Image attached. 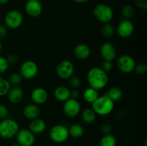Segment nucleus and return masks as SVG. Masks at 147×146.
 I'll return each instance as SVG.
<instances>
[{
	"instance_id": "obj_26",
	"label": "nucleus",
	"mask_w": 147,
	"mask_h": 146,
	"mask_svg": "<svg viewBox=\"0 0 147 146\" xmlns=\"http://www.w3.org/2000/svg\"><path fill=\"white\" fill-rule=\"evenodd\" d=\"M11 87V84L8 80L0 77V97L7 95Z\"/></svg>"
},
{
	"instance_id": "obj_25",
	"label": "nucleus",
	"mask_w": 147,
	"mask_h": 146,
	"mask_svg": "<svg viewBox=\"0 0 147 146\" xmlns=\"http://www.w3.org/2000/svg\"><path fill=\"white\" fill-rule=\"evenodd\" d=\"M116 140L111 134L104 135L100 140V146H116Z\"/></svg>"
},
{
	"instance_id": "obj_15",
	"label": "nucleus",
	"mask_w": 147,
	"mask_h": 146,
	"mask_svg": "<svg viewBox=\"0 0 147 146\" xmlns=\"http://www.w3.org/2000/svg\"><path fill=\"white\" fill-rule=\"evenodd\" d=\"M31 99L36 104H42L47 102L48 94L45 89L42 87H37L34 89L31 93Z\"/></svg>"
},
{
	"instance_id": "obj_21",
	"label": "nucleus",
	"mask_w": 147,
	"mask_h": 146,
	"mask_svg": "<svg viewBox=\"0 0 147 146\" xmlns=\"http://www.w3.org/2000/svg\"><path fill=\"white\" fill-rule=\"evenodd\" d=\"M98 97V90L90 87L86 89L83 93V99L86 102L90 103V104H92Z\"/></svg>"
},
{
	"instance_id": "obj_32",
	"label": "nucleus",
	"mask_w": 147,
	"mask_h": 146,
	"mask_svg": "<svg viewBox=\"0 0 147 146\" xmlns=\"http://www.w3.org/2000/svg\"><path fill=\"white\" fill-rule=\"evenodd\" d=\"M9 64L7 58L0 57V73L7 71L9 68Z\"/></svg>"
},
{
	"instance_id": "obj_28",
	"label": "nucleus",
	"mask_w": 147,
	"mask_h": 146,
	"mask_svg": "<svg viewBox=\"0 0 147 146\" xmlns=\"http://www.w3.org/2000/svg\"><path fill=\"white\" fill-rule=\"evenodd\" d=\"M101 32L102 34L106 38H110V37H113V34H114L113 26L111 25L110 23H105L102 27Z\"/></svg>"
},
{
	"instance_id": "obj_19",
	"label": "nucleus",
	"mask_w": 147,
	"mask_h": 146,
	"mask_svg": "<svg viewBox=\"0 0 147 146\" xmlns=\"http://www.w3.org/2000/svg\"><path fill=\"white\" fill-rule=\"evenodd\" d=\"M75 57L78 60H86L90 54V48L86 44H79L73 50Z\"/></svg>"
},
{
	"instance_id": "obj_39",
	"label": "nucleus",
	"mask_w": 147,
	"mask_h": 146,
	"mask_svg": "<svg viewBox=\"0 0 147 146\" xmlns=\"http://www.w3.org/2000/svg\"><path fill=\"white\" fill-rule=\"evenodd\" d=\"M79 94H79V92L76 89H75L73 91H70V98L76 99L77 100L78 97H79Z\"/></svg>"
},
{
	"instance_id": "obj_38",
	"label": "nucleus",
	"mask_w": 147,
	"mask_h": 146,
	"mask_svg": "<svg viewBox=\"0 0 147 146\" xmlns=\"http://www.w3.org/2000/svg\"><path fill=\"white\" fill-rule=\"evenodd\" d=\"M7 61H8L9 64H14L17 62L18 60V57L15 54H11L8 57V58H7Z\"/></svg>"
},
{
	"instance_id": "obj_12",
	"label": "nucleus",
	"mask_w": 147,
	"mask_h": 146,
	"mask_svg": "<svg viewBox=\"0 0 147 146\" xmlns=\"http://www.w3.org/2000/svg\"><path fill=\"white\" fill-rule=\"evenodd\" d=\"M100 54L104 61L112 62L117 55V52H116V47H114L112 43L111 42H105L100 47Z\"/></svg>"
},
{
	"instance_id": "obj_33",
	"label": "nucleus",
	"mask_w": 147,
	"mask_h": 146,
	"mask_svg": "<svg viewBox=\"0 0 147 146\" xmlns=\"http://www.w3.org/2000/svg\"><path fill=\"white\" fill-rule=\"evenodd\" d=\"M9 115L8 109L5 105L0 104V120H4L7 118Z\"/></svg>"
},
{
	"instance_id": "obj_8",
	"label": "nucleus",
	"mask_w": 147,
	"mask_h": 146,
	"mask_svg": "<svg viewBox=\"0 0 147 146\" xmlns=\"http://www.w3.org/2000/svg\"><path fill=\"white\" fill-rule=\"evenodd\" d=\"M74 70V65L73 63L70 60H65L57 64L56 72L59 77L63 80H67L73 76Z\"/></svg>"
},
{
	"instance_id": "obj_13",
	"label": "nucleus",
	"mask_w": 147,
	"mask_h": 146,
	"mask_svg": "<svg viewBox=\"0 0 147 146\" xmlns=\"http://www.w3.org/2000/svg\"><path fill=\"white\" fill-rule=\"evenodd\" d=\"M26 13L31 17H37L41 14L42 6L39 0H28L24 7Z\"/></svg>"
},
{
	"instance_id": "obj_35",
	"label": "nucleus",
	"mask_w": 147,
	"mask_h": 146,
	"mask_svg": "<svg viewBox=\"0 0 147 146\" xmlns=\"http://www.w3.org/2000/svg\"><path fill=\"white\" fill-rule=\"evenodd\" d=\"M136 4L139 8L146 9H147V0H135Z\"/></svg>"
},
{
	"instance_id": "obj_23",
	"label": "nucleus",
	"mask_w": 147,
	"mask_h": 146,
	"mask_svg": "<svg viewBox=\"0 0 147 146\" xmlns=\"http://www.w3.org/2000/svg\"><path fill=\"white\" fill-rule=\"evenodd\" d=\"M96 115L93 109H86L82 112V119L83 122L87 124H92L94 123L96 120Z\"/></svg>"
},
{
	"instance_id": "obj_27",
	"label": "nucleus",
	"mask_w": 147,
	"mask_h": 146,
	"mask_svg": "<svg viewBox=\"0 0 147 146\" xmlns=\"http://www.w3.org/2000/svg\"><path fill=\"white\" fill-rule=\"evenodd\" d=\"M134 8L131 5L127 4V5H125L122 8L121 14L123 18H125V19H130L131 18H132L134 17Z\"/></svg>"
},
{
	"instance_id": "obj_22",
	"label": "nucleus",
	"mask_w": 147,
	"mask_h": 146,
	"mask_svg": "<svg viewBox=\"0 0 147 146\" xmlns=\"http://www.w3.org/2000/svg\"><path fill=\"white\" fill-rule=\"evenodd\" d=\"M69 135L74 138H79L84 134V128L80 124H73L68 128Z\"/></svg>"
},
{
	"instance_id": "obj_31",
	"label": "nucleus",
	"mask_w": 147,
	"mask_h": 146,
	"mask_svg": "<svg viewBox=\"0 0 147 146\" xmlns=\"http://www.w3.org/2000/svg\"><path fill=\"white\" fill-rule=\"evenodd\" d=\"M69 82H70V86L74 89L78 88L81 85V80H80V79L79 77H76V76H72L70 78Z\"/></svg>"
},
{
	"instance_id": "obj_1",
	"label": "nucleus",
	"mask_w": 147,
	"mask_h": 146,
	"mask_svg": "<svg viewBox=\"0 0 147 146\" xmlns=\"http://www.w3.org/2000/svg\"><path fill=\"white\" fill-rule=\"evenodd\" d=\"M89 86L96 90L103 89L109 82V76L100 67H94L89 70L87 74Z\"/></svg>"
},
{
	"instance_id": "obj_16",
	"label": "nucleus",
	"mask_w": 147,
	"mask_h": 146,
	"mask_svg": "<svg viewBox=\"0 0 147 146\" xmlns=\"http://www.w3.org/2000/svg\"><path fill=\"white\" fill-rule=\"evenodd\" d=\"M9 100L12 104H18L22 100L24 97V92L23 90L19 86H14L11 87L10 90L7 94Z\"/></svg>"
},
{
	"instance_id": "obj_20",
	"label": "nucleus",
	"mask_w": 147,
	"mask_h": 146,
	"mask_svg": "<svg viewBox=\"0 0 147 146\" xmlns=\"http://www.w3.org/2000/svg\"><path fill=\"white\" fill-rule=\"evenodd\" d=\"M54 97L58 101H66L70 98V90L65 86L57 87L54 91Z\"/></svg>"
},
{
	"instance_id": "obj_36",
	"label": "nucleus",
	"mask_w": 147,
	"mask_h": 146,
	"mask_svg": "<svg viewBox=\"0 0 147 146\" xmlns=\"http://www.w3.org/2000/svg\"><path fill=\"white\" fill-rule=\"evenodd\" d=\"M7 34V28L5 25H0V40L5 37Z\"/></svg>"
},
{
	"instance_id": "obj_7",
	"label": "nucleus",
	"mask_w": 147,
	"mask_h": 146,
	"mask_svg": "<svg viewBox=\"0 0 147 146\" xmlns=\"http://www.w3.org/2000/svg\"><path fill=\"white\" fill-rule=\"evenodd\" d=\"M117 67L123 73H131L134 70L136 62L132 57L128 54H123L118 58L116 62Z\"/></svg>"
},
{
	"instance_id": "obj_41",
	"label": "nucleus",
	"mask_w": 147,
	"mask_h": 146,
	"mask_svg": "<svg viewBox=\"0 0 147 146\" xmlns=\"http://www.w3.org/2000/svg\"><path fill=\"white\" fill-rule=\"evenodd\" d=\"M10 0H0V4H6Z\"/></svg>"
},
{
	"instance_id": "obj_29",
	"label": "nucleus",
	"mask_w": 147,
	"mask_h": 146,
	"mask_svg": "<svg viewBox=\"0 0 147 146\" xmlns=\"http://www.w3.org/2000/svg\"><path fill=\"white\" fill-rule=\"evenodd\" d=\"M22 77L20 73H13L9 77L8 81L9 82L10 84L13 86H19V84L22 81Z\"/></svg>"
},
{
	"instance_id": "obj_9",
	"label": "nucleus",
	"mask_w": 147,
	"mask_h": 146,
	"mask_svg": "<svg viewBox=\"0 0 147 146\" xmlns=\"http://www.w3.org/2000/svg\"><path fill=\"white\" fill-rule=\"evenodd\" d=\"M38 72V67L34 61L27 60L24 62L20 67V74L22 78L26 80H31L33 79Z\"/></svg>"
},
{
	"instance_id": "obj_3",
	"label": "nucleus",
	"mask_w": 147,
	"mask_h": 146,
	"mask_svg": "<svg viewBox=\"0 0 147 146\" xmlns=\"http://www.w3.org/2000/svg\"><path fill=\"white\" fill-rule=\"evenodd\" d=\"M20 130L19 125L12 119L6 118L0 122V136L4 139L12 138Z\"/></svg>"
},
{
	"instance_id": "obj_34",
	"label": "nucleus",
	"mask_w": 147,
	"mask_h": 146,
	"mask_svg": "<svg viewBox=\"0 0 147 146\" xmlns=\"http://www.w3.org/2000/svg\"><path fill=\"white\" fill-rule=\"evenodd\" d=\"M100 68L105 72H110L111 70H112L113 68V65H112V62H109V61H104L102 64L101 67Z\"/></svg>"
},
{
	"instance_id": "obj_2",
	"label": "nucleus",
	"mask_w": 147,
	"mask_h": 146,
	"mask_svg": "<svg viewBox=\"0 0 147 146\" xmlns=\"http://www.w3.org/2000/svg\"><path fill=\"white\" fill-rule=\"evenodd\" d=\"M92 109L96 115H108L114 109V102L112 101L106 94L100 96L92 103Z\"/></svg>"
},
{
	"instance_id": "obj_14",
	"label": "nucleus",
	"mask_w": 147,
	"mask_h": 146,
	"mask_svg": "<svg viewBox=\"0 0 147 146\" xmlns=\"http://www.w3.org/2000/svg\"><path fill=\"white\" fill-rule=\"evenodd\" d=\"M134 30V26L130 19H123L119 24L116 31L121 37L127 38L133 34Z\"/></svg>"
},
{
	"instance_id": "obj_18",
	"label": "nucleus",
	"mask_w": 147,
	"mask_h": 146,
	"mask_svg": "<svg viewBox=\"0 0 147 146\" xmlns=\"http://www.w3.org/2000/svg\"><path fill=\"white\" fill-rule=\"evenodd\" d=\"M23 115L26 118L32 120L37 118L40 115V109L36 104H29L24 107Z\"/></svg>"
},
{
	"instance_id": "obj_10",
	"label": "nucleus",
	"mask_w": 147,
	"mask_h": 146,
	"mask_svg": "<svg viewBox=\"0 0 147 146\" xmlns=\"http://www.w3.org/2000/svg\"><path fill=\"white\" fill-rule=\"evenodd\" d=\"M16 136L19 146H32L35 142L34 134L29 129H20Z\"/></svg>"
},
{
	"instance_id": "obj_37",
	"label": "nucleus",
	"mask_w": 147,
	"mask_h": 146,
	"mask_svg": "<svg viewBox=\"0 0 147 146\" xmlns=\"http://www.w3.org/2000/svg\"><path fill=\"white\" fill-rule=\"evenodd\" d=\"M111 130V126L108 124H104L101 127V131L102 133L104 135L110 134Z\"/></svg>"
},
{
	"instance_id": "obj_5",
	"label": "nucleus",
	"mask_w": 147,
	"mask_h": 146,
	"mask_svg": "<svg viewBox=\"0 0 147 146\" xmlns=\"http://www.w3.org/2000/svg\"><path fill=\"white\" fill-rule=\"evenodd\" d=\"M50 139L56 143H63L65 142L70 137L68 128L63 125H54L49 133Z\"/></svg>"
},
{
	"instance_id": "obj_30",
	"label": "nucleus",
	"mask_w": 147,
	"mask_h": 146,
	"mask_svg": "<svg viewBox=\"0 0 147 146\" xmlns=\"http://www.w3.org/2000/svg\"><path fill=\"white\" fill-rule=\"evenodd\" d=\"M134 71L138 74H144L147 71V64L145 62H140L135 65Z\"/></svg>"
},
{
	"instance_id": "obj_40",
	"label": "nucleus",
	"mask_w": 147,
	"mask_h": 146,
	"mask_svg": "<svg viewBox=\"0 0 147 146\" xmlns=\"http://www.w3.org/2000/svg\"><path fill=\"white\" fill-rule=\"evenodd\" d=\"M73 1H75L77 3H80V4H83V3H86L88 2V1H90V0H73Z\"/></svg>"
},
{
	"instance_id": "obj_6",
	"label": "nucleus",
	"mask_w": 147,
	"mask_h": 146,
	"mask_svg": "<svg viewBox=\"0 0 147 146\" xmlns=\"http://www.w3.org/2000/svg\"><path fill=\"white\" fill-rule=\"evenodd\" d=\"M23 22V15L19 10L13 9L9 11L4 18L7 28L15 29L20 27Z\"/></svg>"
},
{
	"instance_id": "obj_4",
	"label": "nucleus",
	"mask_w": 147,
	"mask_h": 146,
	"mask_svg": "<svg viewBox=\"0 0 147 146\" xmlns=\"http://www.w3.org/2000/svg\"><path fill=\"white\" fill-rule=\"evenodd\" d=\"M93 14L95 18L100 22L109 23L113 17V11L111 7L106 4H99L94 7Z\"/></svg>"
},
{
	"instance_id": "obj_11",
	"label": "nucleus",
	"mask_w": 147,
	"mask_h": 146,
	"mask_svg": "<svg viewBox=\"0 0 147 146\" xmlns=\"http://www.w3.org/2000/svg\"><path fill=\"white\" fill-rule=\"evenodd\" d=\"M81 106L78 100L76 99L69 98L64 102L63 112L65 115L69 117H74L80 113Z\"/></svg>"
},
{
	"instance_id": "obj_24",
	"label": "nucleus",
	"mask_w": 147,
	"mask_h": 146,
	"mask_svg": "<svg viewBox=\"0 0 147 146\" xmlns=\"http://www.w3.org/2000/svg\"><path fill=\"white\" fill-rule=\"evenodd\" d=\"M106 95L113 102L118 101V100H121V98L123 96V92H122L121 89L119 88L118 87H113L110 88L108 91L107 94Z\"/></svg>"
},
{
	"instance_id": "obj_42",
	"label": "nucleus",
	"mask_w": 147,
	"mask_h": 146,
	"mask_svg": "<svg viewBox=\"0 0 147 146\" xmlns=\"http://www.w3.org/2000/svg\"><path fill=\"white\" fill-rule=\"evenodd\" d=\"M1 49H2V44H1V42H0V52H1Z\"/></svg>"
},
{
	"instance_id": "obj_17",
	"label": "nucleus",
	"mask_w": 147,
	"mask_h": 146,
	"mask_svg": "<svg viewBox=\"0 0 147 146\" xmlns=\"http://www.w3.org/2000/svg\"><path fill=\"white\" fill-rule=\"evenodd\" d=\"M46 127H47V125L45 122L37 117L31 120L29 125V130L33 134H40L45 130Z\"/></svg>"
}]
</instances>
